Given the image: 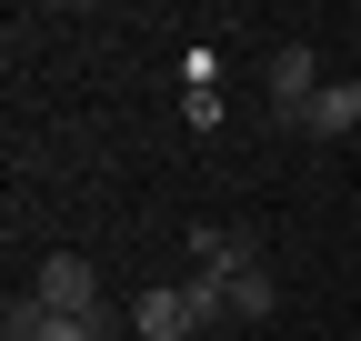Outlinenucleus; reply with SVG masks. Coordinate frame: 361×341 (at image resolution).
Instances as JSON below:
<instances>
[{
	"label": "nucleus",
	"mask_w": 361,
	"mask_h": 341,
	"mask_svg": "<svg viewBox=\"0 0 361 341\" xmlns=\"http://www.w3.org/2000/svg\"><path fill=\"white\" fill-rule=\"evenodd\" d=\"M30 291H40L51 311H80V321H101V271H90L80 251H51V261L30 271Z\"/></svg>",
	"instance_id": "nucleus-2"
},
{
	"label": "nucleus",
	"mask_w": 361,
	"mask_h": 341,
	"mask_svg": "<svg viewBox=\"0 0 361 341\" xmlns=\"http://www.w3.org/2000/svg\"><path fill=\"white\" fill-rule=\"evenodd\" d=\"M311 91H322V61H311V40H281L271 51V120H301Z\"/></svg>",
	"instance_id": "nucleus-3"
},
{
	"label": "nucleus",
	"mask_w": 361,
	"mask_h": 341,
	"mask_svg": "<svg viewBox=\"0 0 361 341\" xmlns=\"http://www.w3.org/2000/svg\"><path fill=\"white\" fill-rule=\"evenodd\" d=\"M130 331H141V341H191V302H180V281H151L141 302H130Z\"/></svg>",
	"instance_id": "nucleus-6"
},
{
	"label": "nucleus",
	"mask_w": 361,
	"mask_h": 341,
	"mask_svg": "<svg viewBox=\"0 0 361 341\" xmlns=\"http://www.w3.org/2000/svg\"><path fill=\"white\" fill-rule=\"evenodd\" d=\"M180 251H191V271H211V281H241V271H261V241H251V231H221V221H201Z\"/></svg>",
	"instance_id": "nucleus-4"
},
{
	"label": "nucleus",
	"mask_w": 361,
	"mask_h": 341,
	"mask_svg": "<svg viewBox=\"0 0 361 341\" xmlns=\"http://www.w3.org/2000/svg\"><path fill=\"white\" fill-rule=\"evenodd\" d=\"M0 331H11V341H101V331H111V311H101V321H80V311H51L40 291H11Z\"/></svg>",
	"instance_id": "nucleus-1"
},
{
	"label": "nucleus",
	"mask_w": 361,
	"mask_h": 341,
	"mask_svg": "<svg viewBox=\"0 0 361 341\" xmlns=\"http://www.w3.org/2000/svg\"><path fill=\"white\" fill-rule=\"evenodd\" d=\"M271 311H281V281H271V271H241L231 281V321H271Z\"/></svg>",
	"instance_id": "nucleus-7"
},
{
	"label": "nucleus",
	"mask_w": 361,
	"mask_h": 341,
	"mask_svg": "<svg viewBox=\"0 0 361 341\" xmlns=\"http://www.w3.org/2000/svg\"><path fill=\"white\" fill-rule=\"evenodd\" d=\"M291 131H311V141H351V131H361V80H322Z\"/></svg>",
	"instance_id": "nucleus-5"
}]
</instances>
